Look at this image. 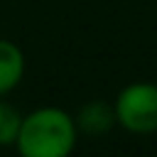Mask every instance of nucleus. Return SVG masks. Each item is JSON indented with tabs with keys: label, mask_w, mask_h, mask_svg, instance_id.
<instances>
[{
	"label": "nucleus",
	"mask_w": 157,
	"mask_h": 157,
	"mask_svg": "<svg viewBox=\"0 0 157 157\" xmlns=\"http://www.w3.org/2000/svg\"><path fill=\"white\" fill-rule=\"evenodd\" d=\"M78 137L74 113L61 105H39L20 115L12 147L22 157H69Z\"/></svg>",
	"instance_id": "nucleus-1"
},
{
	"label": "nucleus",
	"mask_w": 157,
	"mask_h": 157,
	"mask_svg": "<svg viewBox=\"0 0 157 157\" xmlns=\"http://www.w3.org/2000/svg\"><path fill=\"white\" fill-rule=\"evenodd\" d=\"M115 110V125L130 135H155L157 132V83L155 81H130L110 101Z\"/></svg>",
	"instance_id": "nucleus-2"
},
{
	"label": "nucleus",
	"mask_w": 157,
	"mask_h": 157,
	"mask_svg": "<svg viewBox=\"0 0 157 157\" xmlns=\"http://www.w3.org/2000/svg\"><path fill=\"white\" fill-rule=\"evenodd\" d=\"M74 120H76V130L81 137H103L108 135L115 125V110H113V103L103 101V98H93V101H86L76 113H74Z\"/></svg>",
	"instance_id": "nucleus-3"
},
{
	"label": "nucleus",
	"mask_w": 157,
	"mask_h": 157,
	"mask_svg": "<svg viewBox=\"0 0 157 157\" xmlns=\"http://www.w3.org/2000/svg\"><path fill=\"white\" fill-rule=\"evenodd\" d=\"M27 74V59L20 44L0 37V96L12 93Z\"/></svg>",
	"instance_id": "nucleus-4"
},
{
	"label": "nucleus",
	"mask_w": 157,
	"mask_h": 157,
	"mask_svg": "<svg viewBox=\"0 0 157 157\" xmlns=\"http://www.w3.org/2000/svg\"><path fill=\"white\" fill-rule=\"evenodd\" d=\"M20 110H15L10 103L2 101L0 96V147H12L20 128Z\"/></svg>",
	"instance_id": "nucleus-5"
}]
</instances>
